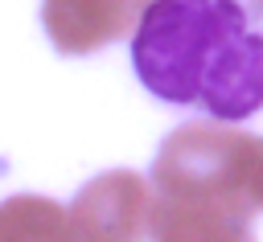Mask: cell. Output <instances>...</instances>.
I'll list each match as a JSON object with an SVG mask.
<instances>
[{
	"label": "cell",
	"instance_id": "6da1fadb",
	"mask_svg": "<svg viewBox=\"0 0 263 242\" xmlns=\"http://www.w3.org/2000/svg\"><path fill=\"white\" fill-rule=\"evenodd\" d=\"M132 66L152 98L242 123L263 111V0H148Z\"/></svg>",
	"mask_w": 263,
	"mask_h": 242
}]
</instances>
